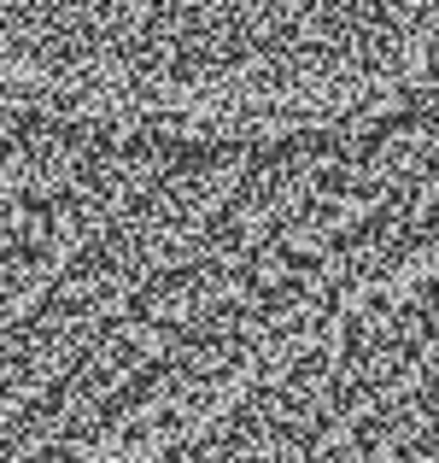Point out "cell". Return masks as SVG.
I'll use <instances>...</instances> for the list:
<instances>
[{
    "mask_svg": "<svg viewBox=\"0 0 439 463\" xmlns=\"http://www.w3.org/2000/svg\"><path fill=\"white\" fill-rule=\"evenodd\" d=\"M387 106L153 112L0 77V463H117L416 270Z\"/></svg>",
    "mask_w": 439,
    "mask_h": 463,
    "instance_id": "obj_1",
    "label": "cell"
}]
</instances>
